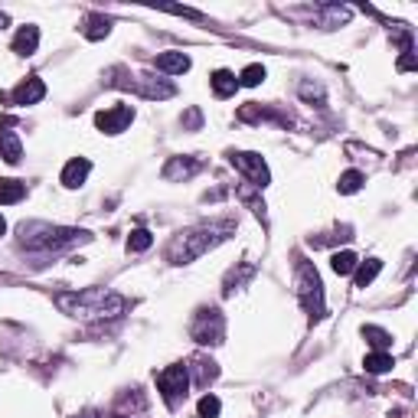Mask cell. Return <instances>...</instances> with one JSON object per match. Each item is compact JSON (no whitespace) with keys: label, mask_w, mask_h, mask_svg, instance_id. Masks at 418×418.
<instances>
[{"label":"cell","mask_w":418,"mask_h":418,"mask_svg":"<svg viewBox=\"0 0 418 418\" xmlns=\"http://www.w3.org/2000/svg\"><path fill=\"white\" fill-rule=\"evenodd\" d=\"M3 229H7V223H3V216H0V236H3Z\"/></svg>","instance_id":"cell-25"},{"label":"cell","mask_w":418,"mask_h":418,"mask_svg":"<svg viewBox=\"0 0 418 418\" xmlns=\"http://www.w3.org/2000/svg\"><path fill=\"white\" fill-rule=\"evenodd\" d=\"M88 170H92V163L86 161V157H79V161H69L63 170V183L65 186H82L88 177Z\"/></svg>","instance_id":"cell-9"},{"label":"cell","mask_w":418,"mask_h":418,"mask_svg":"<svg viewBox=\"0 0 418 418\" xmlns=\"http://www.w3.org/2000/svg\"><path fill=\"white\" fill-rule=\"evenodd\" d=\"M26 196V183L20 180H0V203L10 206V203H20Z\"/></svg>","instance_id":"cell-13"},{"label":"cell","mask_w":418,"mask_h":418,"mask_svg":"<svg viewBox=\"0 0 418 418\" xmlns=\"http://www.w3.org/2000/svg\"><path fill=\"white\" fill-rule=\"evenodd\" d=\"M213 92L219 98H229V95H236V88H239V79L232 72H225V69H219V72H213Z\"/></svg>","instance_id":"cell-12"},{"label":"cell","mask_w":418,"mask_h":418,"mask_svg":"<svg viewBox=\"0 0 418 418\" xmlns=\"http://www.w3.org/2000/svg\"><path fill=\"white\" fill-rule=\"evenodd\" d=\"M157 69L161 72H173V75H180V72H186L190 69V56H183V53H163V56H157Z\"/></svg>","instance_id":"cell-11"},{"label":"cell","mask_w":418,"mask_h":418,"mask_svg":"<svg viewBox=\"0 0 418 418\" xmlns=\"http://www.w3.org/2000/svg\"><path fill=\"white\" fill-rule=\"evenodd\" d=\"M298 298L311 317H323V284L317 268H311V265L298 268Z\"/></svg>","instance_id":"cell-2"},{"label":"cell","mask_w":418,"mask_h":418,"mask_svg":"<svg viewBox=\"0 0 418 418\" xmlns=\"http://www.w3.org/2000/svg\"><path fill=\"white\" fill-rule=\"evenodd\" d=\"M36 43H40V30H36V26H20L17 40H13V53L30 56V53H36Z\"/></svg>","instance_id":"cell-10"},{"label":"cell","mask_w":418,"mask_h":418,"mask_svg":"<svg viewBox=\"0 0 418 418\" xmlns=\"http://www.w3.org/2000/svg\"><path fill=\"white\" fill-rule=\"evenodd\" d=\"M330 265H333V271H337V275H350V271H353L360 262H356L353 252H337V255L330 258Z\"/></svg>","instance_id":"cell-18"},{"label":"cell","mask_w":418,"mask_h":418,"mask_svg":"<svg viewBox=\"0 0 418 418\" xmlns=\"http://www.w3.org/2000/svg\"><path fill=\"white\" fill-rule=\"evenodd\" d=\"M0 157L7 163H17L23 157L20 140H17V134H13L10 128H0Z\"/></svg>","instance_id":"cell-8"},{"label":"cell","mask_w":418,"mask_h":418,"mask_svg":"<svg viewBox=\"0 0 418 418\" xmlns=\"http://www.w3.org/2000/svg\"><path fill=\"white\" fill-rule=\"evenodd\" d=\"M72 418H98L95 412H82V415H72Z\"/></svg>","instance_id":"cell-24"},{"label":"cell","mask_w":418,"mask_h":418,"mask_svg":"<svg viewBox=\"0 0 418 418\" xmlns=\"http://www.w3.org/2000/svg\"><path fill=\"white\" fill-rule=\"evenodd\" d=\"M108 30H111V23H108V17H102V13H92L86 20V36L88 40H102V36H108Z\"/></svg>","instance_id":"cell-16"},{"label":"cell","mask_w":418,"mask_h":418,"mask_svg":"<svg viewBox=\"0 0 418 418\" xmlns=\"http://www.w3.org/2000/svg\"><path fill=\"white\" fill-rule=\"evenodd\" d=\"M193 340H200V344H219L223 340V314L219 311L200 314V321L193 323Z\"/></svg>","instance_id":"cell-4"},{"label":"cell","mask_w":418,"mask_h":418,"mask_svg":"<svg viewBox=\"0 0 418 418\" xmlns=\"http://www.w3.org/2000/svg\"><path fill=\"white\" fill-rule=\"evenodd\" d=\"M157 386H161L167 405L177 408L180 405V399H186V386H190V373H186V366L177 363V366H170V369H163V373L157 376Z\"/></svg>","instance_id":"cell-3"},{"label":"cell","mask_w":418,"mask_h":418,"mask_svg":"<svg viewBox=\"0 0 418 418\" xmlns=\"http://www.w3.org/2000/svg\"><path fill=\"white\" fill-rule=\"evenodd\" d=\"M232 163L239 170H246L255 186H268V167H265V161L258 154H232Z\"/></svg>","instance_id":"cell-6"},{"label":"cell","mask_w":418,"mask_h":418,"mask_svg":"<svg viewBox=\"0 0 418 418\" xmlns=\"http://www.w3.org/2000/svg\"><path fill=\"white\" fill-rule=\"evenodd\" d=\"M363 337H366V344L376 346L379 353H386L389 346H392V337L386 330H379V327H363Z\"/></svg>","instance_id":"cell-17"},{"label":"cell","mask_w":418,"mask_h":418,"mask_svg":"<svg viewBox=\"0 0 418 418\" xmlns=\"http://www.w3.org/2000/svg\"><path fill=\"white\" fill-rule=\"evenodd\" d=\"M262 79H265V69H262V65H248L246 72H242V86L255 88V86H262Z\"/></svg>","instance_id":"cell-22"},{"label":"cell","mask_w":418,"mask_h":418,"mask_svg":"<svg viewBox=\"0 0 418 418\" xmlns=\"http://www.w3.org/2000/svg\"><path fill=\"white\" fill-rule=\"evenodd\" d=\"M399 69H415V56L412 53H405L402 59H399Z\"/></svg>","instance_id":"cell-23"},{"label":"cell","mask_w":418,"mask_h":418,"mask_svg":"<svg viewBox=\"0 0 418 418\" xmlns=\"http://www.w3.org/2000/svg\"><path fill=\"white\" fill-rule=\"evenodd\" d=\"M379 271H383V262H379V258H369L366 265H360V271H356V288H369Z\"/></svg>","instance_id":"cell-15"},{"label":"cell","mask_w":418,"mask_h":418,"mask_svg":"<svg viewBox=\"0 0 418 418\" xmlns=\"http://www.w3.org/2000/svg\"><path fill=\"white\" fill-rule=\"evenodd\" d=\"M154 246V236H150L147 229H134L128 236V248L131 252H144V248H150Z\"/></svg>","instance_id":"cell-19"},{"label":"cell","mask_w":418,"mask_h":418,"mask_svg":"<svg viewBox=\"0 0 418 418\" xmlns=\"http://www.w3.org/2000/svg\"><path fill=\"white\" fill-rule=\"evenodd\" d=\"M219 408H223V402L216 396H203L200 399V418H216L219 415Z\"/></svg>","instance_id":"cell-21"},{"label":"cell","mask_w":418,"mask_h":418,"mask_svg":"<svg viewBox=\"0 0 418 418\" xmlns=\"http://www.w3.org/2000/svg\"><path fill=\"white\" fill-rule=\"evenodd\" d=\"M43 95H46L43 82H40V79H26V82H20L17 92H13V105H36Z\"/></svg>","instance_id":"cell-7"},{"label":"cell","mask_w":418,"mask_h":418,"mask_svg":"<svg viewBox=\"0 0 418 418\" xmlns=\"http://www.w3.org/2000/svg\"><path fill=\"white\" fill-rule=\"evenodd\" d=\"M131 118H134V111L128 105H118V108H108V111H98L95 124L102 131H108V134H118V131H124V124H131Z\"/></svg>","instance_id":"cell-5"},{"label":"cell","mask_w":418,"mask_h":418,"mask_svg":"<svg viewBox=\"0 0 418 418\" xmlns=\"http://www.w3.org/2000/svg\"><path fill=\"white\" fill-rule=\"evenodd\" d=\"M392 366H396V360H392L389 353H369V356L363 360V369H366V373H373V376L389 373Z\"/></svg>","instance_id":"cell-14"},{"label":"cell","mask_w":418,"mask_h":418,"mask_svg":"<svg viewBox=\"0 0 418 418\" xmlns=\"http://www.w3.org/2000/svg\"><path fill=\"white\" fill-rule=\"evenodd\" d=\"M360 186H363V173L360 170H350L340 177V193H356Z\"/></svg>","instance_id":"cell-20"},{"label":"cell","mask_w":418,"mask_h":418,"mask_svg":"<svg viewBox=\"0 0 418 418\" xmlns=\"http://www.w3.org/2000/svg\"><path fill=\"white\" fill-rule=\"evenodd\" d=\"M56 304L65 314H75V317H115V314H121L128 307L124 298L102 288H88V291H79V294H59Z\"/></svg>","instance_id":"cell-1"}]
</instances>
